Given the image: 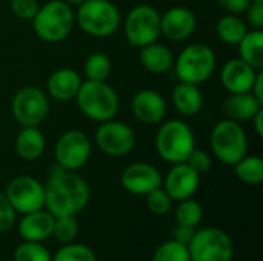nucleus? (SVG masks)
I'll list each match as a JSON object with an SVG mask.
<instances>
[{"label": "nucleus", "instance_id": "nucleus-1", "mask_svg": "<svg viewBox=\"0 0 263 261\" xmlns=\"http://www.w3.org/2000/svg\"><path fill=\"white\" fill-rule=\"evenodd\" d=\"M45 186V209L54 217L77 215L91 198L88 183L72 171L63 169L60 165L49 168Z\"/></svg>", "mask_w": 263, "mask_h": 261}, {"label": "nucleus", "instance_id": "nucleus-2", "mask_svg": "<svg viewBox=\"0 0 263 261\" xmlns=\"http://www.w3.org/2000/svg\"><path fill=\"white\" fill-rule=\"evenodd\" d=\"M32 28L35 35L46 43H60L72 31L76 12L72 6L63 0H49L40 5L34 15Z\"/></svg>", "mask_w": 263, "mask_h": 261}, {"label": "nucleus", "instance_id": "nucleus-3", "mask_svg": "<svg viewBox=\"0 0 263 261\" xmlns=\"http://www.w3.org/2000/svg\"><path fill=\"white\" fill-rule=\"evenodd\" d=\"M74 100L85 117L99 123L114 118L120 109L119 94L106 82H82Z\"/></svg>", "mask_w": 263, "mask_h": 261}, {"label": "nucleus", "instance_id": "nucleus-4", "mask_svg": "<svg viewBox=\"0 0 263 261\" xmlns=\"http://www.w3.org/2000/svg\"><path fill=\"white\" fill-rule=\"evenodd\" d=\"M196 148L193 129L183 120H168L160 125L156 134V149L162 160L177 165L185 163Z\"/></svg>", "mask_w": 263, "mask_h": 261}, {"label": "nucleus", "instance_id": "nucleus-5", "mask_svg": "<svg viewBox=\"0 0 263 261\" xmlns=\"http://www.w3.org/2000/svg\"><path fill=\"white\" fill-rule=\"evenodd\" d=\"M216 54L206 43H190L185 46L177 58H174V71L179 82L200 85L205 83L216 69Z\"/></svg>", "mask_w": 263, "mask_h": 261}, {"label": "nucleus", "instance_id": "nucleus-6", "mask_svg": "<svg viewBox=\"0 0 263 261\" xmlns=\"http://www.w3.org/2000/svg\"><path fill=\"white\" fill-rule=\"evenodd\" d=\"M76 22L88 35L103 38L119 29L122 15L111 0H85L79 5Z\"/></svg>", "mask_w": 263, "mask_h": 261}, {"label": "nucleus", "instance_id": "nucleus-7", "mask_svg": "<svg viewBox=\"0 0 263 261\" xmlns=\"http://www.w3.org/2000/svg\"><path fill=\"white\" fill-rule=\"evenodd\" d=\"M210 148L220 163L234 166L248 152L247 132L240 123L223 118L211 131Z\"/></svg>", "mask_w": 263, "mask_h": 261}, {"label": "nucleus", "instance_id": "nucleus-8", "mask_svg": "<svg viewBox=\"0 0 263 261\" xmlns=\"http://www.w3.org/2000/svg\"><path fill=\"white\" fill-rule=\"evenodd\" d=\"M191 261H231L234 243L231 237L219 228H203L196 231L188 245Z\"/></svg>", "mask_w": 263, "mask_h": 261}, {"label": "nucleus", "instance_id": "nucleus-9", "mask_svg": "<svg viewBox=\"0 0 263 261\" xmlns=\"http://www.w3.org/2000/svg\"><path fill=\"white\" fill-rule=\"evenodd\" d=\"M123 31L126 42L134 48H142L159 40L160 34V12L151 5L134 6L125 22Z\"/></svg>", "mask_w": 263, "mask_h": 261}, {"label": "nucleus", "instance_id": "nucleus-10", "mask_svg": "<svg viewBox=\"0 0 263 261\" xmlns=\"http://www.w3.org/2000/svg\"><path fill=\"white\" fill-rule=\"evenodd\" d=\"M11 112L15 122L22 128L39 126L45 122L49 112L48 95L39 86H34V85L22 86L12 95Z\"/></svg>", "mask_w": 263, "mask_h": 261}, {"label": "nucleus", "instance_id": "nucleus-11", "mask_svg": "<svg viewBox=\"0 0 263 261\" xmlns=\"http://www.w3.org/2000/svg\"><path fill=\"white\" fill-rule=\"evenodd\" d=\"M94 142L103 154L109 157H123L134 149L136 132L129 125L111 118L99 125Z\"/></svg>", "mask_w": 263, "mask_h": 261}, {"label": "nucleus", "instance_id": "nucleus-12", "mask_svg": "<svg viewBox=\"0 0 263 261\" xmlns=\"http://www.w3.org/2000/svg\"><path fill=\"white\" fill-rule=\"evenodd\" d=\"M91 149V140L83 131L69 129L63 132L55 143V163L66 171L76 172L88 163Z\"/></svg>", "mask_w": 263, "mask_h": 261}, {"label": "nucleus", "instance_id": "nucleus-13", "mask_svg": "<svg viewBox=\"0 0 263 261\" xmlns=\"http://www.w3.org/2000/svg\"><path fill=\"white\" fill-rule=\"evenodd\" d=\"M5 195L17 214H29L45 206V186L34 177L17 175L14 177L6 189Z\"/></svg>", "mask_w": 263, "mask_h": 261}, {"label": "nucleus", "instance_id": "nucleus-14", "mask_svg": "<svg viewBox=\"0 0 263 261\" xmlns=\"http://www.w3.org/2000/svg\"><path fill=\"white\" fill-rule=\"evenodd\" d=\"M122 188L133 195H146L163 183L160 171L151 163L136 162L128 165L120 175Z\"/></svg>", "mask_w": 263, "mask_h": 261}, {"label": "nucleus", "instance_id": "nucleus-15", "mask_svg": "<svg viewBox=\"0 0 263 261\" xmlns=\"http://www.w3.org/2000/svg\"><path fill=\"white\" fill-rule=\"evenodd\" d=\"M197 26L196 14L186 6H173L160 14V34L171 42H183L190 38Z\"/></svg>", "mask_w": 263, "mask_h": 261}, {"label": "nucleus", "instance_id": "nucleus-16", "mask_svg": "<svg viewBox=\"0 0 263 261\" xmlns=\"http://www.w3.org/2000/svg\"><path fill=\"white\" fill-rule=\"evenodd\" d=\"M200 186V175L191 169L186 163L173 165L166 174L162 188L168 192L173 202H182L191 198Z\"/></svg>", "mask_w": 263, "mask_h": 261}, {"label": "nucleus", "instance_id": "nucleus-17", "mask_svg": "<svg viewBox=\"0 0 263 261\" xmlns=\"http://www.w3.org/2000/svg\"><path fill=\"white\" fill-rule=\"evenodd\" d=\"M166 100L154 89H140L131 100V111L134 117L145 125L162 123L166 115Z\"/></svg>", "mask_w": 263, "mask_h": 261}, {"label": "nucleus", "instance_id": "nucleus-18", "mask_svg": "<svg viewBox=\"0 0 263 261\" xmlns=\"http://www.w3.org/2000/svg\"><path fill=\"white\" fill-rule=\"evenodd\" d=\"M260 69H256L245 63L242 58L228 60L220 71V83L230 94L251 92L256 75Z\"/></svg>", "mask_w": 263, "mask_h": 261}, {"label": "nucleus", "instance_id": "nucleus-19", "mask_svg": "<svg viewBox=\"0 0 263 261\" xmlns=\"http://www.w3.org/2000/svg\"><path fill=\"white\" fill-rule=\"evenodd\" d=\"M80 74L72 68H59L49 74L46 80V91L49 97L57 102H69L74 100L80 86H82Z\"/></svg>", "mask_w": 263, "mask_h": 261}, {"label": "nucleus", "instance_id": "nucleus-20", "mask_svg": "<svg viewBox=\"0 0 263 261\" xmlns=\"http://www.w3.org/2000/svg\"><path fill=\"white\" fill-rule=\"evenodd\" d=\"M54 226V215L49 214L46 209H39L29 214H23L17 231L23 242H45L52 235Z\"/></svg>", "mask_w": 263, "mask_h": 261}, {"label": "nucleus", "instance_id": "nucleus-21", "mask_svg": "<svg viewBox=\"0 0 263 261\" xmlns=\"http://www.w3.org/2000/svg\"><path fill=\"white\" fill-rule=\"evenodd\" d=\"M263 103H260L251 92H239L230 94L223 102V114L225 118L242 123L251 120L259 109H262Z\"/></svg>", "mask_w": 263, "mask_h": 261}, {"label": "nucleus", "instance_id": "nucleus-22", "mask_svg": "<svg viewBox=\"0 0 263 261\" xmlns=\"http://www.w3.org/2000/svg\"><path fill=\"white\" fill-rule=\"evenodd\" d=\"M171 102L183 117H194L203 106V94L199 85L179 82L171 92Z\"/></svg>", "mask_w": 263, "mask_h": 261}, {"label": "nucleus", "instance_id": "nucleus-23", "mask_svg": "<svg viewBox=\"0 0 263 261\" xmlns=\"http://www.w3.org/2000/svg\"><path fill=\"white\" fill-rule=\"evenodd\" d=\"M139 49H140V54H139L140 63L151 74H157V75L165 74L174 65V54L171 52L168 46L162 43L154 42Z\"/></svg>", "mask_w": 263, "mask_h": 261}, {"label": "nucleus", "instance_id": "nucleus-24", "mask_svg": "<svg viewBox=\"0 0 263 261\" xmlns=\"http://www.w3.org/2000/svg\"><path fill=\"white\" fill-rule=\"evenodd\" d=\"M15 154L25 162L40 158L46 148V140L39 126H25L15 137Z\"/></svg>", "mask_w": 263, "mask_h": 261}, {"label": "nucleus", "instance_id": "nucleus-25", "mask_svg": "<svg viewBox=\"0 0 263 261\" xmlns=\"http://www.w3.org/2000/svg\"><path fill=\"white\" fill-rule=\"evenodd\" d=\"M239 58L256 69H263V31L251 29L237 43Z\"/></svg>", "mask_w": 263, "mask_h": 261}, {"label": "nucleus", "instance_id": "nucleus-26", "mask_svg": "<svg viewBox=\"0 0 263 261\" xmlns=\"http://www.w3.org/2000/svg\"><path fill=\"white\" fill-rule=\"evenodd\" d=\"M216 32L222 43L230 46H237V43L248 32L247 22L236 14H225L216 23Z\"/></svg>", "mask_w": 263, "mask_h": 261}, {"label": "nucleus", "instance_id": "nucleus-27", "mask_svg": "<svg viewBox=\"0 0 263 261\" xmlns=\"http://www.w3.org/2000/svg\"><path fill=\"white\" fill-rule=\"evenodd\" d=\"M233 168L236 177L248 186H257L263 182V160L259 155H245Z\"/></svg>", "mask_w": 263, "mask_h": 261}, {"label": "nucleus", "instance_id": "nucleus-28", "mask_svg": "<svg viewBox=\"0 0 263 261\" xmlns=\"http://www.w3.org/2000/svg\"><path fill=\"white\" fill-rule=\"evenodd\" d=\"M112 72L111 58L103 52H92L86 57L83 63V74L86 80L106 82Z\"/></svg>", "mask_w": 263, "mask_h": 261}, {"label": "nucleus", "instance_id": "nucleus-29", "mask_svg": "<svg viewBox=\"0 0 263 261\" xmlns=\"http://www.w3.org/2000/svg\"><path fill=\"white\" fill-rule=\"evenodd\" d=\"M203 217V208L202 205L191 198L182 200L179 202L177 208H176V222L177 225H185V226H191L196 228Z\"/></svg>", "mask_w": 263, "mask_h": 261}, {"label": "nucleus", "instance_id": "nucleus-30", "mask_svg": "<svg viewBox=\"0 0 263 261\" xmlns=\"http://www.w3.org/2000/svg\"><path fill=\"white\" fill-rule=\"evenodd\" d=\"M79 235V222L76 215H62L54 217V226H52V235L59 243L66 245L76 240Z\"/></svg>", "mask_w": 263, "mask_h": 261}, {"label": "nucleus", "instance_id": "nucleus-31", "mask_svg": "<svg viewBox=\"0 0 263 261\" xmlns=\"http://www.w3.org/2000/svg\"><path fill=\"white\" fill-rule=\"evenodd\" d=\"M51 261H97V258L91 248L71 242L63 245L55 254H52Z\"/></svg>", "mask_w": 263, "mask_h": 261}, {"label": "nucleus", "instance_id": "nucleus-32", "mask_svg": "<svg viewBox=\"0 0 263 261\" xmlns=\"http://www.w3.org/2000/svg\"><path fill=\"white\" fill-rule=\"evenodd\" d=\"M14 261H51L52 254L39 242H23L14 249Z\"/></svg>", "mask_w": 263, "mask_h": 261}, {"label": "nucleus", "instance_id": "nucleus-33", "mask_svg": "<svg viewBox=\"0 0 263 261\" xmlns=\"http://www.w3.org/2000/svg\"><path fill=\"white\" fill-rule=\"evenodd\" d=\"M153 261H191V258L188 246L176 240H170L162 243L156 249V252L153 254Z\"/></svg>", "mask_w": 263, "mask_h": 261}, {"label": "nucleus", "instance_id": "nucleus-34", "mask_svg": "<svg viewBox=\"0 0 263 261\" xmlns=\"http://www.w3.org/2000/svg\"><path fill=\"white\" fill-rule=\"evenodd\" d=\"M145 197H146V206H148L149 212H153L154 215H165L171 211L173 200L162 186L151 191Z\"/></svg>", "mask_w": 263, "mask_h": 261}, {"label": "nucleus", "instance_id": "nucleus-35", "mask_svg": "<svg viewBox=\"0 0 263 261\" xmlns=\"http://www.w3.org/2000/svg\"><path fill=\"white\" fill-rule=\"evenodd\" d=\"M185 163L191 169H194L199 175H203V174L211 171V168H213V157L206 151L194 148Z\"/></svg>", "mask_w": 263, "mask_h": 261}, {"label": "nucleus", "instance_id": "nucleus-36", "mask_svg": "<svg viewBox=\"0 0 263 261\" xmlns=\"http://www.w3.org/2000/svg\"><path fill=\"white\" fill-rule=\"evenodd\" d=\"M9 8H11V12L17 18L32 20L40 8V3H39V0H11Z\"/></svg>", "mask_w": 263, "mask_h": 261}, {"label": "nucleus", "instance_id": "nucleus-37", "mask_svg": "<svg viewBox=\"0 0 263 261\" xmlns=\"http://www.w3.org/2000/svg\"><path fill=\"white\" fill-rule=\"evenodd\" d=\"M17 222V212L8 202L5 192H0V234L8 232Z\"/></svg>", "mask_w": 263, "mask_h": 261}, {"label": "nucleus", "instance_id": "nucleus-38", "mask_svg": "<svg viewBox=\"0 0 263 261\" xmlns=\"http://www.w3.org/2000/svg\"><path fill=\"white\" fill-rule=\"evenodd\" d=\"M245 22L251 26V29L263 31V2H251L245 9Z\"/></svg>", "mask_w": 263, "mask_h": 261}, {"label": "nucleus", "instance_id": "nucleus-39", "mask_svg": "<svg viewBox=\"0 0 263 261\" xmlns=\"http://www.w3.org/2000/svg\"><path fill=\"white\" fill-rule=\"evenodd\" d=\"M219 6L227 11L228 14H236L240 15L245 12V9L248 8V5L251 3V0H217Z\"/></svg>", "mask_w": 263, "mask_h": 261}, {"label": "nucleus", "instance_id": "nucleus-40", "mask_svg": "<svg viewBox=\"0 0 263 261\" xmlns=\"http://www.w3.org/2000/svg\"><path fill=\"white\" fill-rule=\"evenodd\" d=\"M194 234H196V228L185 226V225H177L176 229H174V232H173V235H174L173 240H176V242H179V243L188 246L190 242L193 240Z\"/></svg>", "mask_w": 263, "mask_h": 261}, {"label": "nucleus", "instance_id": "nucleus-41", "mask_svg": "<svg viewBox=\"0 0 263 261\" xmlns=\"http://www.w3.org/2000/svg\"><path fill=\"white\" fill-rule=\"evenodd\" d=\"M251 94L263 103V69H260L256 75V80H254V85L251 88Z\"/></svg>", "mask_w": 263, "mask_h": 261}, {"label": "nucleus", "instance_id": "nucleus-42", "mask_svg": "<svg viewBox=\"0 0 263 261\" xmlns=\"http://www.w3.org/2000/svg\"><path fill=\"white\" fill-rule=\"evenodd\" d=\"M253 125H254V131L257 134V137H263V108L256 112V115L251 118Z\"/></svg>", "mask_w": 263, "mask_h": 261}, {"label": "nucleus", "instance_id": "nucleus-43", "mask_svg": "<svg viewBox=\"0 0 263 261\" xmlns=\"http://www.w3.org/2000/svg\"><path fill=\"white\" fill-rule=\"evenodd\" d=\"M63 2H66V3H68V5H71V6H72V5H77V6H79V5H80V3H83L85 0H63Z\"/></svg>", "mask_w": 263, "mask_h": 261}, {"label": "nucleus", "instance_id": "nucleus-44", "mask_svg": "<svg viewBox=\"0 0 263 261\" xmlns=\"http://www.w3.org/2000/svg\"><path fill=\"white\" fill-rule=\"evenodd\" d=\"M251 2H263V0H251Z\"/></svg>", "mask_w": 263, "mask_h": 261}]
</instances>
